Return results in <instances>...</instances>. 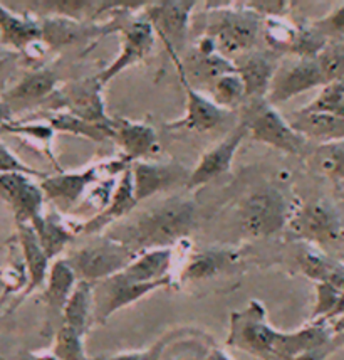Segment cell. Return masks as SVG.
<instances>
[{"mask_svg":"<svg viewBox=\"0 0 344 360\" xmlns=\"http://www.w3.org/2000/svg\"><path fill=\"white\" fill-rule=\"evenodd\" d=\"M237 252L232 250H205L193 255L188 259V264L185 266L183 280L187 281H199L206 278L217 276L223 269H227L230 264L237 261Z\"/></svg>","mask_w":344,"mask_h":360,"instance_id":"f546056e","label":"cell"},{"mask_svg":"<svg viewBox=\"0 0 344 360\" xmlns=\"http://www.w3.org/2000/svg\"><path fill=\"white\" fill-rule=\"evenodd\" d=\"M0 199L14 211L17 224H32L42 216L44 192L24 174H0Z\"/></svg>","mask_w":344,"mask_h":360,"instance_id":"5bb4252c","label":"cell"},{"mask_svg":"<svg viewBox=\"0 0 344 360\" xmlns=\"http://www.w3.org/2000/svg\"><path fill=\"white\" fill-rule=\"evenodd\" d=\"M247 135V127L240 122V125L235 127L220 143H217L209 152H205L199 165L190 172V179H188L187 184L188 191H195V188L201 186H206L212 180L229 172L235 153H237L240 143H242Z\"/></svg>","mask_w":344,"mask_h":360,"instance_id":"e0dca14e","label":"cell"},{"mask_svg":"<svg viewBox=\"0 0 344 360\" xmlns=\"http://www.w3.org/2000/svg\"><path fill=\"white\" fill-rule=\"evenodd\" d=\"M126 14L128 12H114L113 19L118 25V31L123 36V49L121 54L98 75V79L101 81L102 86H106L111 79L133 64L145 61L153 51L157 34H154L152 22L146 17L143 19H128Z\"/></svg>","mask_w":344,"mask_h":360,"instance_id":"9c48e42d","label":"cell"},{"mask_svg":"<svg viewBox=\"0 0 344 360\" xmlns=\"http://www.w3.org/2000/svg\"><path fill=\"white\" fill-rule=\"evenodd\" d=\"M138 200L135 197V187H133V174L131 167L119 177V184L116 186L111 202L98 212L96 216L91 217L89 221L83 222L81 226L76 227V234H94L105 229L107 224L114 222L116 219H121L128 212L136 207Z\"/></svg>","mask_w":344,"mask_h":360,"instance_id":"44dd1931","label":"cell"},{"mask_svg":"<svg viewBox=\"0 0 344 360\" xmlns=\"http://www.w3.org/2000/svg\"><path fill=\"white\" fill-rule=\"evenodd\" d=\"M42 42L49 49H64L86 44L93 39H100L102 36L116 32V22L113 19L107 24H93L88 20H76L69 17H41Z\"/></svg>","mask_w":344,"mask_h":360,"instance_id":"4fadbf2b","label":"cell"},{"mask_svg":"<svg viewBox=\"0 0 344 360\" xmlns=\"http://www.w3.org/2000/svg\"><path fill=\"white\" fill-rule=\"evenodd\" d=\"M17 239H19L20 251H22L25 266L29 273V285L22 293V298L31 295L34 290L44 285L49 276V258L42 250L39 238L31 224H17Z\"/></svg>","mask_w":344,"mask_h":360,"instance_id":"cb8c5ba5","label":"cell"},{"mask_svg":"<svg viewBox=\"0 0 344 360\" xmlns=\"http://www.w3.org/2000/svg\"><path fill=\"white\" fill-rule=\"evenodd\" d=\"M210 7L212 14L209 15L205 25V32L201 36L210 37L213 41L217 53L223 58H240V56L253 51L259 39L262 17L245 7Z\"/></svg>","mask_w":344,"mask_h":360,"instance_id":"7a4b0ae2","label":"cell"},{"mask_svg":"<svg viewBox=\"0 0 344 360\" xmlns=\"http://www.w3.org/2000/svg\"><path fill=\"white\" fill-rule=\"evenodd\" d=\"M245 7H249L251 11L256 12L257 15H260L262 19H270V17H284L287 12L291 11V2H281V0H275V2H244Z\"/></svg>","mask_w":344,"mask_h":360,"instance_id":"7bdbcfd3","label":"cell"},{"mask_svg":"<svg viewBox=\"0 0 344 360\" xmlns=\"http://www.w3.org/2000/svg\"><path fill=\"white\" fill-rule=\"evenodd\" d=\"M158 349H161V345L153 347L148 352H133V354H121V355H111V357H96L89 360H157Z\"/></svg>","mask_w":344,"mask_h":360,"instance_id":"bcb514c9","label":"cell"},{"mask_svg":"<svg viewBox=\"0 0 344 360\" xmlns=\"http://www.w3.org/2000/svg\"><path fill=\"white\" fill-rule=\"evenodd\" d=\"M180 81L187 94V110L185 117L168 123L170 130H190L197 134H205V131L213 130L218 125H222L223 120L227 118L229 111L217 106L212 100L205 98L199 89H195L185 78L183 72L178 71Z\"/></svg>","mask_w":344,"mask_h":360,"instance_id":"ac0fdd59","label":"cell"},{"mask_svg":"<svg viewBox=\"0 0 344 360\" xmlns=\"http://www.w3.org/2000/svg\"><path fill=\"white\" fill-rule=\"evenodd\" d=\"M287 233L292 238L314 243L317 246H331L344 238L341 216L333 204L324 199H314L299 205L291 212Z\"/></svg>","mask_w":344,"mask_h":360,"instance_id":"52a82bcc","label":"cell"},{"mask_svg":"<svg viewBox=\"0 0 344 360\" xmlns=\"http://www.w3.org/2000/svg\"><path fill=\"white\" fill-rule=\"evenodd\" d=\"M12 108L8 103H6L2 100V96H0V128H2L6 123L12 122Z\"/></svg>","mask_w":344,"mask_h":360,"instance_id":"7dc6e473","label":"cell"},{"mask_svg":"<svg viewBox=\"0 0 344 360\" xmlns=\"http://www.w3.org/2000/svg\"><path fill=\"white\" fill-rule=\"evenodd\" d=\"M197 207L190 199L173 197L143 214L119 241L138 252L165 250L190 234L195 226Z\"/></svg>","mask_w":344,"mask_h":360,"instance_id":"6da1fadb","label":"cell"},{"mask_svg":"<svg viewBox=\"0 0 344 360\" xmlns=\"http://www.w3.org/2000/svg\"><path fill=\"white\" fill-rule=\"evenodd\" d=\"M113 140L121 148V157L130 164L153 153L158 148V136L152 125L131 122L126 118H113Z\"/></svg>","mask_w":344,"mask_h":360,"instance_id":"ffe728a7","label":"cell"},{"mask_svg":"<svg viewBox=\"0 0 344 360\" xmlns=\"http://www.w3.org/2000/svg\"><path fill=\"white\" fill-rule=\"evenodd\" d=\"M39 118L44 120L47 125L53 127L54 131H62V134L81 136V139L93 141H105L110 139L113 140V127H111V122L106 123V125L89 123L64 110L44 111V113H41V117H37V120Z\"/></svg>","mask_w":344,"mask_h":360,"instance_id":"83f0119b","label":"cell"},{"mask_svg":"<svg viewBox=\"0 0 344 360\" xmlns=\"http://www.w3.org/2000/svg\"><path fill=\"white\" fill-rule=\"evenodd\" d=\"M20 53H15V51L8 49L6 46H0V79L14 70L17 61L20 59Z\"/></svg>","mask_w":344,"mask_h":360,"instance_id":"f6af8a7d","label":"cell"},{"mask_svg":"<svg viewBox=\"0 0 344 360\" xmlns=\"http://www.w3.org/2000/svg\"><path fill=\"white\" fill-rule=\"evenodd\" d=\"M53 354L59 360H89L84 354L83 335L64 323L55 332Z\"/></svg>","mask_w":344,"mask_h":360,"instance_id":"d590c367","label":"cell"},{"mask_svg":"<svg viewBox=\"0 0 344 360\" xmlns=\"http://www.w3.org/2000/svg\"><path fill=\"white\" fill-rule=\"evenodd\" d=\"M0 174H24L29 175V177L34 179H41L44 180L49 177V175L44 172H39L36 169H31L29 165L22 164V162L17 158L14 153L8 150L6 145L0 141Z\"/></svg>","mask_w":344,"mask_h":360,"instance_id":"b9f144b4","label":"cell"},{"mask_svg":"<svg viewBox=\"0 0 344 360\" xmlns=\"http://www.w3.org/2000/svg\"><path fill=\"white\" fill-rule=\"evenodd\" d=\"M265 20V41L270 51L281 54L289 53L296 37V24H289L284 17H270Z\"/></svg>","mask_w":344,"mask_h":360,"instance_id":"8d00e7d4","label":"cell"},{"mask_svg":"<svg viewBox=\"0 0 344 360\" xmlns=\"http://www.w3.org/2000/svg\"><path fill=\"white\" fill-rule=\"evenodd\" d=\"M316 59L328 84L344 81V41L329 42Z\"/></svg>","mask_w":344,"mask_h":360,"instance_id":"74e56055","label":"cell"},{"mask_svg":"<svg viewBox=\"0 0 344 360\" xmlns=\"http://www.w3.org/2000/svg\"><path fill=\"white\" fill-rule=\"evenodd\" d=\"M312 27L329 42L344 41V4L329 12L322 19L311 20Z\"/></svg>","mask_w":344,"mask_h":360,"instance_id":"ab89813d","label":"cell"},{"mask_svg":"<svg viewBox=\"0 0 344 360\" xmlns=\"http://www.w3.org/2000/svg\"><path fill=\"white\" fill-rule=\"evenodd\" d=\"M42 6L41 11L44 12V17L58 15V17H69V19L86 20L84 15L89 11H96V2H79V0H67V2H37Z\"/></svg>","mask_w":344,"mask_h":360,"instance_id":"f35d334b","label":"cell"},{"mask_svg":"<svg viewBox=\"0 0 344 360\" xmlns=\"http://www.w3.org/2000/svg\"><path fill=\"white\" fill-rule=\"evenodd\" d=\"M0 281L4 283L6 286V293H15V291H20L27 288L29 285V273H27V266H25V261L22 256V261H19L15 258H12V261L0 269Z\"/></svg>","mask_w":344,"mask_h":360,"instance_id":"60d3db41","label":"cell"},{"mask_svg":"<svg viewBox=\"0 0 344 360\" xmlns=\"http://www.w3.org/2000/svg\"><path fill=\"white\" fill-rule=\"evenodd\" d=\"M307 155L312 172L334 182H344V140L319 143Z\"/></svg>","mask_w":344,"mask_h":360,"instance_id":"1f68e13d","label":"cell"},{"mask_svg":"<svg viewBox=\"0 0 344 360\" xmlns=\"http://www.w3.org/2000/svg\"><path fill=\"white\" fill-rule=\"evenodd\" d=\"M0 130L7 131V134L20 135L27 140H32L34 147L41 150V152H44L46 155L53 160L55 169H58L59 172H62L61 167H59L58 162H55L53 152H51V141H53L54 134H55V131L53 130V127L47 125V123H39V122H36V123L8 122L2 128H0Z\"/></svg>","mask_w":344,"mask_h":360,"instance_id":"d6a6232c","label":"cell"},{"mask_svg":"<svg viewBox=\"0 0 344 360\" xmlns=\"http://www.w3.org/2000/svg\"><path fill=\"white\" fill-rule=\"evenodd\" d=\"M20 360H59L54 354H25Z\"/></svg>","mask_w":344,"mask_h":360,"instance_id":"c3c4849f","label":"cell"},{"mask_svg":"<svg viewBox=\"0 0 344 360\" xmlns=\"http://www.w3.org/2000/svg\"><path fill=\"white\" fill-rule=\"evenodd\" d=\"M291 211L277 188L265 187L253 192L240 205V226L251 238H267L282 231Z\"/></svg>","mask_w":344,"mask_h":360,"instance_id":"ba28073f","label":"cell"},{"mask_svg":"<svg viewBox=\"0 0 344 360\" xmlns=\"http://www.w3.org/2000/svg\"><path fill=\"white\" fill-rule=\"evenodd\" d=\"M77 285V276L67 259H55L49 269L47 276V286L42 293V300L47 305V316L49 323H53L59 316H62L64 308H66L69 298Z\"/></svg>","mask_w":344,"mask_h":360,"instance_id":"603a6c76","label":"cell"},{"mask_svg":"<svg viewBox=\"0 0 344 360\" xmlns=\"http://www.w3.org/2000/svg\"><path fill=\"white\" fill-rule=\"evenodd\" d=\"M343 345H344V333H341V335L333 337L328 342V344L317 347V349L307 350V352L300 354V355H298V357L292 359V360H326L331 354L336 352L339 347H343Z\"/></svg>","mask_w":344,"mask_h":360,"instance_id":"ee69618b","label":"cell"},{"mask_svg":"<svg viewBox=\"0 0 344 360\" xmlns=\"http://www.w3.org/2000/svg\"><path fill=\"white\" fill-rule=\"evenodd\" d=\"M102 88L105 86L98 76L71 81L62 88H58V91L51 96L55 101L53 110H64L84 122L106 125L111 118L106 115Z\"/></svg>","mask_w":344,"mask_h":360,"instance_id":"30bf717a","label":"cell"},{"mask_svg":"<svg viewBox=\"0 0 344 360\" xmlns=\"http://www.w3.org/2000/svg\"><path fill=\"white\" fill-rule=\"evenodd\" d=\"M171 61L176 66V71L183 72L185 78L195 89L200 86L212 88V84L218 78L237 72L234 61L230 59L223 58L220 54L204 56L197 53L195 49L185 56V59H180V56H173Z\"/></svg>","mask_w":344,"mask_h":360,"instance_id":"d6986e66","label":"cell"},{"mask_svg":"<svg viewBox=\"0 0 344 360\" xmlns=\"http://www.w3.org/2000/svg\"><path fill=\"white\" fill-rule=\"evenodd\" d=\"M326 84L328 81L322 75L317 59L296 58L294 61L281 63L270 84L267 101L270 105L286 103L314 88L322 89Z\"/></svg>","mask_w":344,"mask_h":360,"instance_id":"8fae6325","label":"cell"},{"mask_svg":"<svg viewBox=\"0 0 344 360\" xmlns=\"http://www.w3.org/2000/svg\"><path fill=\"white\" fill-rule=\"evenodd\" d=\"M171 261H173V250H152L138 255L128 268H124L118 276L128 283L143 285V283H157L170 278Z\"/></svg>","mask_w":344,"mask_h":360,"instance_id":"d4e9b609","label":"cell"},{"mask_svg":"<svg viewBox=\"0 0 344 360\" xmlns=\"http://www.w3.org/2000/svg\"><path fill=\"white\" fill-rule=\"evenodd\" d=\"M59 76L51 68H39L24 76L14 88L2 94V100L8 103L14 101H41L58 91Z\"/></svg>","mask_w":344,"mask_h":360,"instance_id":"4316f807","label":"cell"},{"mask_svg":"<svg viewBox=\"0 0 344 360\" xmlns=\"http://www.w3.org/2000/svg\"><path fill=\"white\" fill-rule=\"evenodd\" d=\"M94 310V285L89 281H77L66 308H64V325L74 328L84 335L93 320Z\"/></svg>","mask_w":344,"mask_h":360,"instance_id":"4dcf8cb0","label":"cell"},{"mask_svg":"<svg viewBox=\"0 0 344 360\" xmlns=\"http://www.w3.org/2000/svg\"><path fill=\"white\" fill-rule=\"evenodd\" d=\"M300 110L309 111V113H326L344 118V81L326 84L321 93Z\"/></svg>","mask_w":344,"mask_h":360,"instance_id":"e575fe53","label":"cell"},{"mask_svg":"<svg viewBox=\"0 0 344 360\" xmlns=\"http://www.w3.org/2000/svg\"><path fill=\"white\" fill-rule=\"evenodd\" d=\"M138 255L140 252L128 244L110 236L77 252H72L67 258V263L74 269L79 281H89L94 285L121 273L138 258Z\"/></svg>","mask_w":344,"mask_h":360,"instance_id":"5b68a950","label":"cell"},{"mask_svg":"<svg viewBox=\"0 0 344 360\" xmlns=\"http://www.w3.org/2000/svg\"><path fill=\"white\" fill-rule=\"evenodd\" d=\"M206 360H230V357L225 352H223V350L217 349V350H213V352L210 354L209 357H206Z\"/></svg>","mask_w":344,"mask_h":360,"instance_id":"681fc988","label":"cell"},{"mask_svg":"<svg viewBox=\"0 0 344 360\" xmlns=\"http://www.w3.org/2000/svg\"><path fill=\"white\" fill-rule=\"evenodd\" d=\"M31 226L36 231L46 256L51 261L58 258L76 236L74 229L66 224L58 214H42Z\"/></svg>","mask_w":344,"mask_h":360,"instance_id":"f1b7e54d","label":"cell"},{"mask_svg":"<svg viewBox=\"0 0 344 360\" xmlns=\"http://www.w3.org/2000/svg\"><path fill=\"white\" fill-rule=\"evenodd\" d=\"M242 123L247 127L252 139L259 143L269 145L289 155H304L307 152V140L277 113L267 98L247 101Z\"/></svg>","mask_w":344,"mask_h":360,"instance_id":"277c9868","label":"cell"},{"mask_svg":"<svg viewBox=\"0 0 344 360\" xmlns=\"http://www.w3.org/2000/svg\"><path fill=\"white\" fill-rule=\"evenodd\" d=\"M131 174L138 202L160 194V192L170 191V188L187 186L188 179H190V174L178 162L157 164V162L138 160L131 164Z\"/></svg>","mask_w":344,"mask_h":360,"instance_id":"9a60e30c","label":"cell"},{"mask_svg":"<svg viewBox=\"0 0 344 360\" xmlns=\"http://www.w3.org/2000/svg\"><path fill=\"white\" fill-rule=\"evenodd\" d=\"M210 93L215 105L227 111L237 108L240 103L245 101V86L237 72L218 78L210 88Z\"/></svg>","mask_w":344,"mask_h":360,"instance_id":"836d02e7","label":"cell"},{"mask_svg":"<svg viewBox=\"0 0 344 360\" xmlns=\"http://www.w3.org/2000/svg\"><path fill=\"white\" fill-rule=\"evenodd\" d=\"M130 167L131 164L126 158L119 157L94 164L81 172H59L49 175L39 186L47 199L59 209H71L84 195L86 188L89 186H96L101 180L116 177V175H123Z\"/></svg>","mask_w":344,"mask_h":360,"instance_id":"8992f818","label":"cell"},{"mask_svg":"<svg viewBox=\"0 0 344 360\" xmlns=\"http://www.w3.org/2000/svg\"><path fill=\"white\" fill-rule=\"evenodd\" d=\"M281 54L270 49H256L234 61L237 75L245 86V101L264 100L281 66Z\"/></svg>","mask_w":344,"mask_h":360,"instance_id":"2e32d148","label":"cell"},{"mask_svg":"<svg viewBox=\"0 0 344 360\" xmlns=\"http://www.w3.org/2000/svg\"><path fill=\"white\" fill-rule=\"evenodd\" d=\"M0 41L2 46L24 54L42 41L41 20L31 15H17L0 4Z\"/></svg>","mask_w":344,"mask_h":360,"instance_id":"7402d4cb","label":"cell"},{"mask_svg":"<svg viewBox=\"0 0 344 360\" xmlns=\"http://www.w3.org/2000/svg\"><path fill=\"white\" fill-rule=\"evenodd\" d=\"M289 125L307 141L316 140L319 143H331V141L344 140V118L333 115L298 110L292 113Z\"/></svg>","mask_w":344,"mask_h":360,"instance_id":"484cf974","label":"cell"},{"mask_svg":"<svg viewBox=\"0 0 344 360\" xmlns=\"http://www.w3.org/2000/svg\"><path fill=\"white\" fill-rule=\"evenodd\" d=\"M0 360H6V359H4V357H0Z\"/></svg>","mask_w":344,"mask_h":360,"instance_id":"f907efd6","label":"cell"},{"mask_svg":"<svg viewBox=\"0 0 344 360\" xmlns=\"http://www.w3.org/2000/svg\"><path fill=\"white\" fill-rule=\"evenodd\" d=\"M286 340L287 333L275 332L265 321V310L259 302H251L245 310L232 314L227 345L262 360H272L284 357Z\"/></svg>","mask_w":344,"mask_h":360,"instance_id":"3957f363","label":"cell"},{"mask_svg":"<svg viewBox=\"0 0 344 360\" xmlns=\"http://www.w3.org/2000/svg\"><path fill=\"white\" fill-rule=\"evenodd\" d=\"M197 2L187 0H168V2L148 4L145 17L154 29V34L168 51L170 58L178 56L187 39V29L190 14Z\"/></svg>","mask_w":344,"mask_h":360,"instance_id":"7c38bea8","label":"cell"}]
</instances>
